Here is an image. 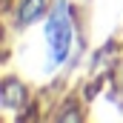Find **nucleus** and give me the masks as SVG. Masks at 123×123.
<instances>
[{
  "instance_id": "f257e3e1",
  "label": "nucleus",
  "mask_w": 123,
  "mask_h": 123,
  "mask_svg": "<svg viewBox=\"0 0 123 123\" xmlns=\"http://www.w3.org/2000/svg\"><path fill=\"white\" fill-rule=\"evenodd\" d=\"M43 49H46V63L49 72L60 69L72 57L74 40H77V20H74V6L69 0H55L49 6V14L43 17Z\"/></svg>"
},
{
  "instance_id": "f03ea898",
  "label": "nucleus",
  "mask_w": 123,
  "mask_h": 123,
  "mask_svg": "<svg viewBox=\"0 0 123 123\" xmlns=\"http://www.w3.org/2000/svg\"><path fill=\"white\" fill-rule=\"evenodd\" d=\"M46 14H49V0H20L17 14H14V23L20 29H29L34 23H43Z\"/></svg>"
}]
</instances>
